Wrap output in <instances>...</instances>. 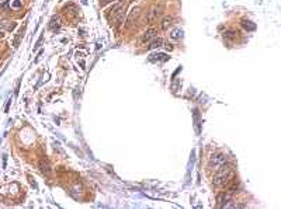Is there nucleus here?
Returning a JSON list of instances; mask_svg holds the SVG:
<instances>
[{
	"label": "nucleus",
	"mask_w": 281,
	"mask_h": 209,
	"mask_svg": "<svg viewBox=\"0 0 281 209\" xmlns=\"http://www.w3.org/2000/svg\"><path fill=\"white\" fill-rule=\"evenodd\" d=\"M233 177V166L229 163H224L216 169V174L214 175V185H225Z\"/></svg>",
	"instance_id": "1"
},
{
	"label": "nucleus",
	"mask_w": 281,
	"mask_h": 209,
	"mask_svg": "<svg viewBox=\"0 0 281 209\" xmlns=\"http://www.w3.org/2000/svg\"><path fill=\"white\" fill-rule=\"evenodd\" d=\"M228 161V156L222 152H218V153H214L212 156L210 157V161H208V167L212 170H216L218 167H221L224 163Z\"/></svg>",
	"instance_id": "2"
},
{
	"label": "nucleus",
	"mask_w": 281,
	"mask_h": 209,
	"mask_svg": "<svg viewBox=\"0 0 281 209\" xmlns=\"http://www.w3.org/2000/svg\"><path fill=\"white\" fill-rule=\"evenodd\" d=\"M162 9L163 7L162 6H159L157 9H152L150 12H149V14H148V18H146V21H148V24H152L153 23V20L157 17V16L162 13Z\"/></svg>",
	"instance_id": "3"
},
{
	"label": "nucleus",
	"mask_w": 281,
	"mask_h": 209,
	"mask_svg": "<svg viewBox=\"0 0 281 209\" xmlns=\"http://www.w3.org/2000/svg\"><path fill=\"white\" fill-rule=\"evenodd\" d=\"M155 34H156V30L155 28H149L148 31H145V34H143L142 37V42H149V41L152 40V38H155Z\"/></svg>",
	"instance_id": "4"
},
{
	"label": "nucleus",
	"mask_w": 281,
	"mask_h": 209,
	"mask_svg": "<svg viewBox=\"0 0 281 209\" xmlns=\"http://www.w3.org/2000/svg\"><path fill=\"white\" fill-rule=\"evenodd\" d=\"M163 45V40L162 38H153V40L149 42V45L146 46L148 49H156V48H159V46H162Z\"/></svg>",
	"instance_id": "5"
},
{
	"label": "nucleus",
	"mask_w": 281,
	"mask_h": 209,
	"mask_svg": "<svg viewBox=\"0 0 281 209\" xmlns=\"http://www.w3.org/2000/svg\"><path fill=\"white\" fill-rule=\"evenodd\" d=\"M228 199H229V197H228V195L225 194V192L219 194V195H218V198H216V201H218V206H219V208H224V206H225V203H226V202H229V201H228Z\"/></svg>",
	"instance_id": "6"
},
{
	"label": "nucleus",
	"mask_w": 281,
	"mask_h": 209,
	"mask_svg": "<svg viewBox=\"0 0 281 209\" xmlns=\"http://www.w3.org/2000/svg\"><path fill=\"white\" fill-rule=\"evenodd\" d=\"M242 27H243L244 30H247V31H254L256 30V26L252 23V21H249V20H242Z\"/></svg>",
	"instance_id": "7"
},
{
	"label": "nucleus",
	"mask_w": 281,
	"mask_h": 209,
	"mask_svg": "<svg viewBox=\"0 0 281 209\" xmlns=\"http://www.w3.org/2000/svg\"><path fill=\"white\" fill-rule=\"evenodd\" d=\"M39 167H41V171L44 173V174L48 175L51 173V169H49V164H48V161L41 160V161H39Z\"/></svg>",
	"instance_id": "8"
},
{
	"label": "nucleus",
	"mask_w": 281,
	"mask_h": 209,
	"mask_svg": "<svg viewBox=\"0 0 281 209\" xmlns=\"http://www.w3.org/2000/svg\"><path fill=\"white\" fill-rule=\"evenodd\" d=\"M171 21H173V18L169 17V16L163 18V20H162V30H165V31H166V30L171 26Z\"/></svg>",
	"instance_id": "9"
},
{
	"label": "nucleus",
	"mask_w": 281,
	"mask_h": 209,
	"mask_svg": "<svg viewBox=\"0 0 281 209\" xmlns=\"http://www.w3.org/2000/svg\"><path fill=\"white\" fill-rule=\"evenodd\" d=\"M14 27H16V23L13 24H8L6 20H2L0 21V28H7V30H13Z\"/></svg>",
	"instance_id": "10"
},
{
	"label": "nucleus",
	"mask_w": 281,
	"mask_h": 209,
	"mask_svg": "<svg viewBox=\"0 0 281 209\" xmlns=\"http://www.w3.org/2000/svg\"><path fill=\"white\" fill-rule=\"evenodd\" d=\"M181 35H183V31H181V30L176 28V30H173V32L170 34V37L173 38V40H179V38H181Z\"/></svg>",
	"instance_id": "11"
},
{
	"label": "nucleus",
	"mask_w": 281,
	"mask_h": 209,
	"mask_svg": "<svg viewBox=\"0 0 281 209\" xmlns=\"http://www.w3.org/2000/svg\"><path fill=\"white\" fill-rule=\"evenodd\" d=\"M194 119H195V128H197V132L200 133V115H198V111H194Z\"/></svg>",
	"instance_id": "12"
},
{
	"label": "nucleus",
	"mask_w": 281,
	"mask_h": 209,
	"mask_svg": "<svg viewBox=\"0 0 281 209\" xmlns=\"http://www.w3.org/2000/svg\"><path fill=\"white\" fill-rule=\"evenodd\" d=\"M156 59H162V60H166L167 58H166L165 54H157V55H152L150 60H156Z\"/></svg>",
	"instance_id": "13"
},
{
	"label": "nucleus",
	"mask_w": 281,
	"mask_h": 209,
	"mask_svg": "<svg viewBox=\"0 0 281 209\" xmlns=\"http://www.w3.org/2000/svg\"><path fill=\"white\" fill-rule=\"evenodd\" d=\"M228 192H229V194H233V192H238V183H236V181H233V184L229 187Z\"/></svg>",
	"instance_id": "14"
},
{
	"label": "nucleus",
	"mask_w": 281,
	"mask_h": 209,
	"mask_svg": "<svg viewBox=\"0 0 281 209\" xmlns=\"http://www.w3.org/2000/svg\"><path fill=\"white\" fill-rule=\"evenodd\" d=\"M236 34H238V32H232V31H229V32H225L224 37H225V38H229V40H235V38H236Z\"/></svg>",
	"instance_id": "15"
},
{
	"label": "nucleus",
	"mask_w": 281,
	"mask_h": 209,
	"mask_svg": "<svg viewBox=\"0 0 281 209\" xmlns=\"http://www.w3.org/2000/svg\"><path fill=\"white\" fill-rule=\"evenodd\" d=\"M136 13H138V9H134L131 12V16H129V18H128V24H132V20H134V16H136Z\"/></svg>",
	"instance_id": "16"
},
{
	"label": "nucleus",
	"mask_w": 281,
	"mask_h": 209,
	"mask_svg": "<svg viewBox=\"0 0 281 209\" xmlns=\"http://www.w3.org/2000/svg\"><path fill=\"white\" fill-rule=\"evenodd\" d=\"M111 0H101V6H104V4H107V3H110Z\"/></svg>",
	"instance_id": "17"
},
{
	"label": "nucleus",
	"mask_w": 281,
	"mask_h": 209,
	"mask_svg": "<svg viewBox=\"0 0 281 209\" xmlns=\"http://www.w3.org/2000/svg\"><path fill=\"white\" fill-rule=\"evenodd\" d=\"M7 3V0H0V6H3V4Z\"/></svg>",
	"instance_id": "18"
},
{
	"label": "nucleus",
	"mask_w": 281,
	"mask_h": 209,
	"mask_svg": "<svg viewBox=\"0 0 281 209\" xmlns=\"http://www.w3.org/2000/svg\"><path fill=\"white\" fill-rule=\"evenodd\" d=\"M4 37V34H3V31H0V38H3Z\"/></svg>",
	"instance_id": "19"
}]
</instances>
